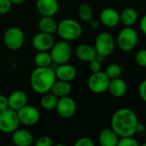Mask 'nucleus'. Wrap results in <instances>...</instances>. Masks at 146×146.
<instances>
[{
	"mask_svg": "<svg viewBox=\"0 0 146 146\" xmlns=\"http://www.w3.org/2000/svg\"><path fill=\"white\" fill-rule=\"evenodd\" d=\"M139 121L133 110L128 108H121L116 110L111 118V128L119 137L133 136L137 133Z\"/></svg>",
	"mask_w": 146,
	"mask_h": 146,
	"instance_id": "f257e3e1",
	"label": "nucleus"
},
{
	"mask_svg": "<svg viewBox=\"0 0 146 146\" xmlns=\"http://www.w3.org/2000/svg\"><path fill=\"white\" fill-rule=\"evenodd\" d=\"M57 78L52 67H36L30 76V86L38 94H44L51 91Z\"/></svg>",
	"mask_w": 146,
	"mask_h": 146,
	"instance_id": "f03ea898",
	"label": "nucleus"
},
{
	"mask_svg": "<svg viewBox=\"0 0 146 146\" xmlns=\"http://www.w3.org/2000/svg\"><path fill=\"white\" fill-rule=\"evenodd\" d=\"M57 33L63 40L75 41L82 36L83 27L77 21L66 18L58 22Z\"/></svg>",
	"mask_w": 146,
	"mask_h": 146,
	"instance_id": "7ed1b4c3",
	"label": "nucleus"
},
{
	"mask_svg": "<svg viewBox=\"0 0 146 146\" xmlns=\"http://www.w3.org/2000/svg\"><path fill=\"white\" fill-rule=\"evenodd\" d=\"M52 62L55 64H63L68 62L72 55V48L68 41L61 40L54 43L49 50Z\"/></svg>",
	"mask_w": 146,
	"mask_h": 146,
	"instance_id": "20e7f679",
	"label": "nucleus"
},
{
	"mask_svg": "<svg viewBox=\"0 0 146 146\" xmlns=\"http://www.w3.org/2000/svg\"><path fill=\"white\" fill-rule=\"evenodd\" d=\"M138 40L139 36L137 32L131 27H126L119 33L116 43L121 50L127 52L136 47Z\"/></svg>",
	"mask_w": 146,
	"mask_h": 146,
	"instance_id": "39448f33",
	"label": "nucleus"
},
{
	"mask_svg": "<svg viewBox=\"0 0 146 146\" xmlns=\"http://www.w3.org/2000/svg\"><path fill=\"white\" fill-rule=\"evenodd\" d=\"M25 35L22 28L17 27H9L3 34V44L10 50H17L22 47Z\"/></svg>",
	"mask_w": 146,
	"mask_h": 146,
	"instance_id": "423d86ee",
	"label": "nucleus"
},
{
	"mask_svg": "<svg viewBox=\"0 0 146 146\" xmlns=\"http://www.w3.org/2000/svg\"><path fill=\"white\" fill-rule=\"evenodd\" d=\"M94 48L99 55L103 56L111 55L115 48V41L113 35L107 32L99 33L96 38Z\"/></svg>",
	"mask_w": 146,
	"mask_h": 146,
	"instance_id": "0eeeda50",
	"label": "nucleus"
},
{
	"mask_svg": "<svg viewBox=\"0 0 146 146\" xmlns=\"http://www.w3.org/2000/svg\"><path fill=\"white\" fill-rule=\"evenodd\" d=\"M20 121L15 110L9 108L0 111V132L12 133L19 127Z\"/></svg>",
	"mask_w": 146,
	"mask_h": 146,
	"instance_id": "6e6552de",
	"label": "nucleus"
},
{
	"mask_svg": "<svg viewBox=\"0 0 146 146\" xmlns=\"http://www.w3.org/2000/svg\"><path fill=\"white\" fill-rule=\"evenodd\" d=\"M110 79L105 74V72L99 71L92 73V74L88 79V87L89 89L96 93L101 94L105 92L108 90Z\"/></svg>",
	"mask_w": 146,
	"mask_h": 146,
	"instance_id": "1a4fd4ad",
	"label": "nucleus"
},
{
	"mask_svg": "<svg viewBox=\"0 0 146 146\" xmlns=\"http://www.w3.org/2000/svg\"><path fill=\"white\" fill-rule=\"evenodd\" d=\"M20 123L25 126H34L40 119V114L37 108L33 105L26 104L16 111Z\"/></svg>",
	"mask_w": 146,
	"mask_h": 146,
	"instance_id": "9d476101",
	"label": "nucleus"
},
{
	"mask_svg": "<svg viewBox=\"0 0 146 146\" xmlns=\"http://www.w3.org/2000/svg\"><path fill=\"white\" fill-rule=\"evenodd\" d=\"M55 110L61 118L69 119L75 115L77 111V104L75 100L69 96L59 98Z\"/></svg>",
	"mask_w": 146,
	"mask_h": 146,
	"instance_id": "9b49d317",
	"label": "nucleus"
},
{
	"mask_svg": "<svg viewBox=\"0 0 146 146\" xmlns=\"http://www.w3.org/2000/svg\"><path fill=\"white\" fill-rule=\"evenodd\" d=\"M55 43V39L51 33L40 32L32 38V45L37 51H49Z\"/></svg>",
	"mask_w": 146,
	"mask_h": 146,
	"instance_id": "f8f14e48",
	"label": "nucleus"
},
{
	"mask_svg": "<svg viewBox=\"0 0 146 146\" xmlns=\"http://www.w3.org/2000/svg\"><path fill=\"white\" fill-rule=\"evenodd\" d=\"M57 80L71 82L77 76V69L74 66L66 63L57 64L54 68Z\"/></svg>",
	"mask_w": 146,
	"mask_h": 146,
	"instance_id": "ddd939ff",
	"label": "nucleus"
},
{
	"mask_svg": "<svg viewBox=\"0 0 146 146\" xmlns=\"http://www.w3.org/2000/svg\"><path fill=\"white\" fill-rule=\"evenodd\" d=\"M35 5L42 16H54L59 9L58 0H37Z\"/></svg>",
	"mask_w": 146,
	"mask_h": 146,
	"instance_id": "4468645a",
	"label": "nucleus"
},
{
	"mask_svg": "<svg viewBox=\"0 0 146 146\" xmlns=\"http://www.w3.org/2000/svg\"><path fill=\"white\" fill-rule=\"evenodd\" d=\"M100 20L104 26L108 27H114L120 22V13L114 8H105L101 11Z\"/></svg>",
	"mask_w": 146,
	"mask_h": 146,
	"instance_id": "2eb2a0df",
	"label": "nucleus"
},
{
	"mask_svg": "<svg viewBox=\"0 0 146 146\" xmlns=\"http://www.w3.org/2000/svg\"><path fill=\"white\" fill-rule=\"evenodd\" d=\"M9 108L17 111L26 104H28V95L22 90L14 91L8 97Z\"/></svg>",
	"mask_w": 146,
	"mask_h": 146,
	"instance_id": "dca6fc26",
	"label": "nucleus"
},
{
	"mask_svg": "<svg viewBox=\"0 0 146 146\" xmlns=\"http://www.w3.org/2000/svg\"><path fill=\"white\" fill-rule=\"evenodd\" d=\"M11 139L17 146H29L33 144L34 138L31 133L26 129H16L11 133Z\"/></svg>",
	"mask_w": 146,
	"mask_h": 146,
	"instance_id": "f3484780",
	"label": "nucleus"
},
{
	"mask_svg": "<svg viewBox=\"0 0 146 146\" xmlns=\"http://www.w3.org/2000/svg\"><path fill=\"white\" fill-rule=\"evenodd\" d=\"M108 91L109 92V93L112 96H114L115 98H121L127 92V85L120 77L112 79L109 81Z\"/></svg>",
	"mask_w": 146,
	"mask_h": 146,
	"instance_id": "a211bd4d",
	"label": "nucleus"
},
{
	"mask_svg": "<svg viewBox=\"0 0 146 146\" xmlns=\"http://www.w3.org/2000/svg\"><path fill=\"white\" fill-rule=\"evenodd\" d=\"M76 56L82 62H88L96 59V51L95 48L88 44H83L77 47L76 49Z\"/></svg>",
	"mask_w": 146,
	"mask_h": 146,
	"instance_id": "6ab92c4d",
	"label": "nucleus"
},
{
	"mask_svg": "<svg viewBox=\"0 0 146 146\" xmlns=\"http://www.w3.org/2000/svg\"><path fill=\"white\" fill-rule=\"evenodd\" d=\"M120 137L112 128L102 130L99 135V143L102 146H117Z\"/></svg>",
	"mask_w": 146,
	"mask_h": 146,
	"instance_id": "aec40b11",
	"label": "nucleus"
},
{
	"mask_svg": "<svg viewBox=\"0 0 146 146\" xmlns=\"http://www.w3.org/2000/svg\"><path fill=\"white\" fill-rule=\"evenodd\" d=\"M71 91H72V86L71 85V82L56 80L50 92L59 98L69 96Z\"/></svg>",
	"mask_w": 146,
	"mask_h": 146,
	"instance_id": "412c9836",
	"label": "nucleus"
},
{
	"mask_svg": "<svg viewBox=\"0 0 146 146\" xmlns=\"http://www.w3.org/2000/svg\"><path fill=\"white\" fill-rule=\"evenodd\" d=\"M38 26L40 32L53 34L54 33H57L58 21L53 16H42L39 21Z\"/></svg>",
	"mask_w": 146,
	"mask_h": 146,
	"instance_id": "4be33fe9",
	"label": "nucleus"
},
{
	"mask_svg": "<svg viewBox=\"0 0 146 146\" xmlns=\"http://www.w3.org/2000/svg\"><path fill=\"white\" fill-rule=\"evenodd\" d=\"M138 12L133 8H126L120 14V21L126 27H132L138 21Z\"/></svg>",
	"mask_w": 146,
	"mask_h": 146,
	"instance_id": "5701e85b",
	"label": "nucleus"
},
{
	"mask_svg": "<svg viewBox=\"0 0 146 146\" xmlns=\"http://www.w3.org/2000/svg\"><path fill=\"white\" fill-rule=\"evenodd\" d=\"M59 98H57L51 92L42 94L41 98L40 100V104L42 109L45 110H55Z\"/></svg>",
	"mask_w": 146,
	"mask_h": 146,
	"instance_id": "b1692460",
	"label": "nucleus"
},
{
	"mask_svg": "<svg viewBox=\"0 0 146 146\" xmlns=\"http://www.w3.org/2000/svg\"><path fill=\"white\" fill-rule=\"evenodd\" d=\"M34 62L36 67H51L53 63L49 51H38L34 57Z\"/></svg>",
	"mask_w": 146,
	"mask_h": 146,
	"instance_id": "393cba45",
	"label": "nucleus"
},
{
	"mask_svg": "<svg viewBox=\"0 0 146 146\" xmlns=\"http://www.w3.org/2000/svg\"><path fill=\"white\" fill-rule=\"evenodd\" d=\"M77 15L82 21L89 22L93 19V9L89 4L87 3H83L78 7Z\"/></svg>",
	"mask_w": 146,
	"mask_h": 146,
	"instance_id": "a878e982",
	"label": "nucleus"
},
{
	"mask_svg": "<svg viewBox=\"0 0 146 146\" xmlns=\"http://www.w3.org/2000/svg\"><path fill=\"white\" fill-rule=\"evenodd\" d=\"M121 73H122L121 67L116 63H113V64L108 65L106 68V71H105V74L108 75V77L110 80L119 78L121 75Z\"/></svg>",
	"mask_w": 146,
	"mask_h": 146,
	"instance_id": "bb28decb",
	"label": "nucleus"
},
{
	"mask_svg": "<svg viewBox=\"0 0 146 146\" xmlns=\"http://www.w3.org/2000/svg\"><path fill=\"white\" fill-rule=\"evenodd\" d=\"M139 143L133 138V136L120 137L117 146H139Z\"/></svg>",
	"mask_w": 146,
	"mask_h": 146,
	"instance_id": "cd10ccee",
	"label": "nucleus"
},
{
	"mask_svg": "<svg viewBox=\"0 0 146 146\" xmlns=\"http://www.w3.org/2000/svg\"><path fill=\"white\" fill-rule=\"evenodd\" d=\"M136 62L139 66L146 68V49L140 50L135 56Z\"/></svg>",
	"mask_w": 146,
	"mask_h": 146,
	"instance_id": "c85d7f7f",
	"label": "nucleus"
},
{
	"mask_svg": "<svg viewBox=\"0 0 146 146\" xmlns=\"http://www.w3.org/2000/svg\"><path fill=\"white\" fill-rule=\"evenodd\" d=\"M12 5L10 0H0V15L8 14L11 9Z\"/></svg>",
	"mask_w": 146,
	"mask_h": 146,
	"instance_id": "c756f323",
	"label": "nucleus"
},
{
	"mask_svg": "<svg viewBox=\"0 0 146 146\" xmlns=\"http://www.w3.org/2000/svg\"><path fill=\"white\" fill-rule=\"evenodd\" d=\"M35 145L36 146H52L53 145V142L52 139L49 137V136H41L40 137L37 141L35 142Z\"/></svg>",
	"mask_w": 146,
	"mask_h": 146,
	"instance_id": "7c9ffc66",
	"label": "nucleus"
},
{
	"mask_svg": "<svg viewBox=\"0 0 146 146\" xmlns=\"http://www.w3.org/2000/svg\"><path fill=\"white\" fill-rule=\"evenodd\" d=\"M94 141L88 137H83L77 139L75 143V146H94Z\"/></svg>",
	"mask_w": 146,
	"mask_h": 146,
	"instance_id": "2f4dec72",
	"label": "nucleus"
},
{
	"mask_svg": "<svg viewBox=\"0 0 146 146\" xmlns=\"http://www.w3.org/2000/svg\"><path fill=\"white\" fill-rule=\"evenodd\" d=\"M89 68H90L92 73H96V72L101 71V69H102L101 62H99L96 59H94V60L90 61L89 62Z\"/></svg>",
	"mask_w": 146,
	"mask_h": 146,
	"instance_id": "473e14b6",
	"label": "nucleus"
},
{
	"mask_svg": "<svg viewBox=\"0 0 146 146\" xmlns=\"http://www.w3.org/2000/svg\"><path fill=\"white\" fill-rule=\"evenodd\" d=\"M139 93L142 100L146 103V80H143L139 86Z\"/></svg>",
	"mask_w": 146,
	"mask_h": 146,
	"instance_id": "72a5a7b5",
	"label": "nucleus"
},
{
	"mask_svg": "<svg viewBox=\"0 0 146 146\" xmlns=\"http://www.w3.org/2000/svg\"><path fill=\"white\" fill-rule=\"evenodd\" d=\"M9 108L8 98L4 95H0V111Z\"/></svg>",
	"mask_w": 146,
	"mask_h": 146,
	"instance_id": "f704fd0d",
	"label": "nucleus"
},
{
	"mask_svg": "<svg viewBox=\"0 0 146 146\" xmlns=\"http://www.w3.org/2000/svg\"><path fill=\"white\" fill-rule=\"evenodd\" d=\"M139 27H140V30L146 35V15H145L141 18L139 21Z\"/></svg>",
	"mask_w": 146,
	"mask_h": 146,
	"instance_id": "c9c22d12",
	"label": "nucleus"
},
{
	"mask_svg": "<svg viewBox=\"0 0 146 146\" xmlns=\"http://www.w3.org/2000/svg\"><path fill=\"white\" fill-rule=\"evenodd\" d=\"M89 22V26H90V27L92 29H97L100 27V23H99L98 21H96V20H93L92 19Z\"/></svg>",
	"mask_w": 146,
	"mask_h": 146,
	"instance_id": "e433bc0d",
	"label": "nucleus"
},
{
	"mask_svg": "<svg viewBox=\"0 0 146 146\" xmlns=\"http://www.w3.org/2000/svg\"><path fill=\"white\" fill-rule=\"evenodd\" d=\"M145 125L144 124H142V123H138V126H137V133L138 132H143V131H145Z\"/></svg>",
	"mask_w": 146,
	"mask_h": 146,
	"instance_id": "4c0bfd02",
	"label": "nucleus"
},
{
	"mask_svg": "<svg viewBox=\"0 0 146 146\" xmlns=\"http://www.w3.org/2000/svg\"><path fill=\"white\" fill-rule=\"evenodd\" d=\"M12 4H15V5H19V4H22L26 0H10Z\"/></svg>",
	"mask_w": 146,
	"mask_h": 146,
	"instance_id": "58836bf2",
	"label": "nucleus"
},
{
	"mask_svg": "<svg viewBox=\"0 0 146 146\" xmlns=\"http://www.w3.org/2000/svg\"><path fill=\"white\" fill-rule=\"evenodd\" d=\"M143 146H146V143H144V144H143Z\"/></svg>",
	"mask_w": 146,
	"mask_h": 146,
	"instance_id": "ea45409f",
	"label": "nucleus"
}]
</instances>
